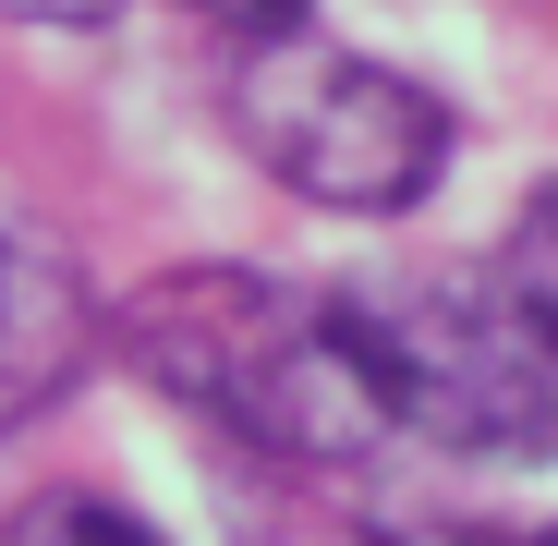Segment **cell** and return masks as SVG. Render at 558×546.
<instances>
[{
    "label": "cell",
    "instance_id": "obj_1",
    "mask_svg": "<svg viewBox=\"0 0 558 546\" xmlns=\"http://www.w3.org/2000/svg\"><path fill=\"white\" fill-rule=\"evenodd\" d=\"M122 352L267 462H364L389 437V389L340 292L279 280V267H170L134 292Z\"/></svg>",
    "mask_w": 558,
    "mask_h": 546
},
{
    "label": "cell",
    "instance_id": "obj_2",
    "mask_svg": "<svg viewBox=\"0 0 558 546\" xmlns=\"http://www.w3.org/2000/svg\"><path fill=\"white\" fill-rule=\"evenodd\" d=\"M546 207H522L498 267H413V280H340V316L389 389V425L461 462H534L558 413L546 364Z\"/></svg>",
    "mask_w": 558,
    "mask_h": 546
},
{
    "label": "cell",
    "instance_id": "obj_3",
    "mask_svg": "<svg viewBox=\"0 0 558 546\" xmlns=\"http://www.w3.org/2000/svg\"><path fill=\"white\" fill-rule=\"evenodd\" d=\"M231 134L255 146L267 182H292L304 207H340V219H401L461 146L449 98H425L401 61H364V49L316 37L304 13L243 25Z\"/></svg>",
    "mask_w": 558,
    "mask_h": 546
},
{
    "label": "cell",
    "instance_id": "obj_4",
    "mask_svg": "<svg viewBox=\"0 0 558 546\" xmlns=\"http://www.w3.org/2000/svg\"><path fill=\"white\" fill-rule=\"evenodd\" d=\"M98 364V292L49 219L0 207V437H25L49 401L85 389Z\"/></svg>",
    "mask_w": 558,
    "mask_h": 546
},
{
    "label": "cell",
    "instance_id": "obj_5",
    "mask_svg": "<svg viewBox=\"0 0 558 546\" xmlns=\"http://www.w3.org/2000/svg\"><path fill=\"white\" fill-rule=\"evenodd\" d=\"M0 546H158L146 522H122L110 498H37V510H13V534Z\"/></svg>",
    "mask_w": 558,
    "mask_h": 546
},
{
    "label": "cell",
    "instance_id": "obj_6",
    "mask_svg": "<svg viewBox=\"0 0 558 546\" xmlns=\"http://www.w3.org/2000/svg\"><path fill=\"white\" fill-rule=\"evenodd\" d=\"M0 13H25V25H98L110 0H0Z\"/></svg>",
    "mask_w": 558,
    "mask_h": 546
},
{
    "label": "cell",
    "instance_id": "obj_7",
    "mask_svg": "<svg viewBox=\"0 0 558 546\" xmlns=\"http://www.w3.org/2000/svg\"><path fill=\"white\" fill-rule=\"evenodd\" d=\"M182 13H219V25H279V13H304V0H182Z\"/></svg>",
    "mask_w": 558,
    "mask_h": 546
}]
</instances>
